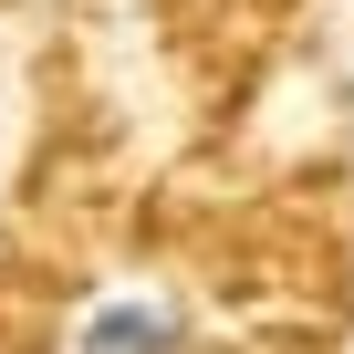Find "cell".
I'll return each mask as SVG.
<instances>
[{
	"mask_svg": "<svg viewBox=\"0 0 354 354\" xmlns=\"http://www.w3.org/2000/svg\"><path fill=\"white\" fill-rule=\"evenodd\" d=\"M73 354H188V313H177L167 292H115L84 313Z\"/></svg>",
	"mask_w": 354,
	"mask_h": 354,
	"instance_id": "cell-1",
	"label": "cell"
}]
</instances>
